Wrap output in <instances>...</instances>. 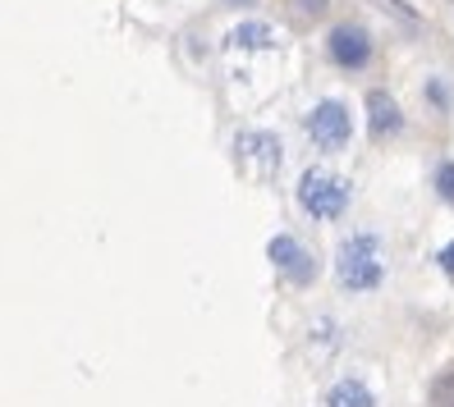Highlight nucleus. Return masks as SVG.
<instances>
[{
	"label": "nucleus",
	"instance_id": "4",
	"mask_svg": "<svg viewBox=\"0 0 454 407\" xmlns=\"http://www.w3.org/2000/svg\"><path fill=\"white\" fill-rule=\"evenodd\" d=\"M266 261L276 265V275L294 288H312L317 275H322V261H317V252L308 248L303 238L294 234H276L271 242H266Z\"/></svg>",
	"mask_w": 454,
	"mask_h": 407
},
{
	"label": "nucleus",
	"instance_id": "15",
	"mask_svg": "<svg viewBox=\"0 0 454 407\" xmlns=\"http://www.w3.org/2000/svg\"><path fill=\"white\" fill-rule=\"evenodd\" d=\"M294 5H299V14H308V19H317L326 10V0H294Z\"/></svg>",
	"mask_w": 454,
	"mask_h": 407
},
{
	"label": "nucleus",
	"instance_id": "9",
	"mask_svg": "<svg viewBox=\"0 0 454 407\" xmlns=\"http://www.w3.org/2000/svg\"><path fill=\"white\" fill-rule=\"evenodd\" d=\"M276 28L266 19H244V23H234V28L225 33V46L230 50H276Z\"/></svg>",
	"mask_w": 454,
	"mask_h": 407
},
{
	"label": "nucleus",
	"instance_id": "14",
	"mask_svg": "<svg viewBox=\"0 0 454 407\" xmlns=\"http://www.w3.org/2000/svg\"><path fill=\"white\" fill-rule=\"evenodd\" d=\"M427 96H432V105H436V111H445V105H450V92H445V83H436V78L427 83Z\"/></svg>",
	"mask_w": 454,
	"mask_h": 407
},
{
	"label": "nucleus",
	"instance_id": "2",
	"mask_svg": "<svg viewBox=\"0 0 454 407\" xmlns=\"http://www.w3.org/2000/svg\"><path fill=\"white\" fill-rule=\"evenodd\" d=\"M294 197H299V211L308 215V220L335 225V220H344V215H349V206H354V183L344 179V174H335V170H326V165H308V170L299 174Z\"/></svg>",
	"mask_w": 454,
	"mask_h": 407
},
{
	"label": "nucleus",
	"instance_id": "13",
	"mask_svg": "<svg viewBox=\"0 0 454 407\" xmlns=\"http://www.w3.org/2000/svg\"><path fill=\"white\" fill-rule=\"evenodd\" d=\"M436 265H441V275H445V280H454V238L436 252Z\"/></svg>",
	"mask_w": 454,
	"mask_h": 407
},
{
	"label": "nucleus",
	"instance_id": "3",
	"mask_svg": "<svg viewBox=\"0 0 454 407\" xmlns=\"http://www.w3.org/2000/svg\"><path fill=\"white\" fill-rule=\"evenodd\" d=\"M303 133H308V142L322 151V156H340L344 147L354 142V111H349V101L322 96L303 115Z\"/></svg>",
	"mask_w": 454,
	"mask_h": 407
},
{
	"label": "nucleus",
	"instance_id": "11",
	"mask_svg": "<svg viewBox=\"0 0 454 407\" xmlns=\"http://www.w3.org/2000/svg\"><path fill=\"white\" fill-rule=\"evenodd\" d=\"M427 407H454V366H445L432 380V389H427Z\"/></svg>",
	"mask_w": 454,
	"mask_h": 407
},
{
	"label": "nucleus",
	"instance_id": "10",
	"mask_svg": "<svg viewBox=\"0 0 454 407\" xmlns=\"http://www.w3.org/2000/svg\"><path fill=\"white\" fill-rule=\"evenodd\" d=\"M308 334H312V348H317V352H335V348L344 343V330H340L335 316H317Z\"/></svg>",
	"mask_w": 454,
	"mask_h": 407
},
{
	"label": "nucleus",
	"instance_id": "7",
	"mask_svg": "<svg viewBox=\"0 0 454 407\" xmlns=\"http://www.w3.org/2000/svg\"><path fill=\"white\" fill-rule=\"evenodd\" d=\"M404 111H399V101L386 92V88H372L367 92V133L377 142H390V138H399L404 133Z\"/></svg>",
	"mask_w": 454,
	"mask_h": 407
},
{
	"label": "nucleus",
	"instance_id": "16",
	"mask_svg": "<svg viewBox=\"0 0 454 407\" xmlns=\"http://www.w3.org/2000/svg\"><path fill=\"white\" fill-rule=\"evenodd\" d=\"M225 5H257V0H225Z\"/></svg>",
	"mask_w": 454,
	"mask_h": 407
},
{
	"label": "nucleus",
	"instance_id": "12",
	"mask_svg": "<svg viewBox=\"0 0 454 407\" xmlns=\"http://www.w3.org/2000/svg\"><path fill=\"white\" fill-rule=\"evenodd\" d=\"M432 183H436V197H441L445 206H454V156H450V160H441V165H436Z\"/></svg>",
	"mask_w": 454,
	"mask_h": 407
},
{
	"label": "nucleus",
	"instance_id": "5",
	"mask_svg": "<svg viewBox=\"0 0 454 407\" xmlns=\"http://www.w3.org/2000/svg\"><path fill=\"white\" fill-rule=\"evenodd\" d=\"M326 60L340 73H363V69H372V60H377V42H372V33L363 28V23H335V28L326 33Z\"/></svg>",
	"mask_w": 454,
	"mask_h": 407
},
{
	"label": "nucleus",
	"instance_id": "8",
	"mask_svg": "<svg viewBox=\"0 0 454 407\" xmlns=\"http://www.w3.org/2000/svg\"><path fill=\"white\" fill-rule=\"evenodd\" d=\"M322 407H381V398H377V389L367 385V375H340V380H331L326 385V394H322Z\"/></svg>",
	"mask_w": 454,
	"mask_h": 407
},
{
	"label": "nucleus",
	"instance_id": "6",
	"mask_svg": "<svg viewBox=\"0 0 454 407\" xmlns=\"http://www.w3.org/2000/svg\"><path fill=\"white\" fill-rule=\"evenodd\" d=\"M234 151H239V160L244 165H253L257 174H276L280 165H285V142L276 138L271 128H244L234 138Z\"/></svg>",
	"mask_w": 454,
	"mask_h": 407
},
{
	"label": "nucleus",
	"instance_id": "1",
	"mask_svg": "<svg viewBox=\"0 0 454 407\" xmlns=\"http://www.w3.org/2000/svg\"><path fill=\"white\" fill-rule=\"evenodd\" d=\"M386 275H390V261H386V242H381L377 229H354V234L340 238V248H335V284H340V293L372 297V293H381Z\"/></svg>",
	"mask_w": 454,
	"mask_h": 407
}]
</instances>
